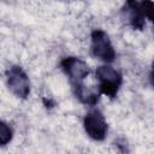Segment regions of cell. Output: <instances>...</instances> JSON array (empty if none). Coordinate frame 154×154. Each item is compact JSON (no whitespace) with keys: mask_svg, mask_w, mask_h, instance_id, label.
<instances>
[{"mask_svg":"<svg viewBox=\"0 0 154 154\" xmlns=\"http://www.w3.org/2000/svg\"><path fill=\"white\" fill-rule=\"evenodd\" d=\"M76 95L78 96V99L88 105H94L97 101V95H95L94 93H91L89 89H87L82 83L81 84H76Z\"/></svg>","mask_w":154,"mask_h":154,"instance_id":"6","label":"cell"},{"mask_svg":"<svg viewBox=\"0 0 154 154\" xmlns=\"http://www.w3.org/2000/svg\"><path fill=\"white\" fill-rule=\"evenodd\" d=\"M91 53L94 57L106 63H109L116 58L113 46L105 31L95 30L91 34Z\"/></svg>","mask_w":154,"mask_h":154,"instance_id":"2","label":"cell"},{"mask_svg":"<svg viewBox=\"0 0 154 154\" xmlns=\"http://www.w3.org/2000/svg\"><path fill=\"white\" fill-rule=\"evenodd\" d=\"M96 77L100 82L101 93L111 97L117 94L118 88L122 83V76L119 75L118 71H116L112 66L108 65L99 66L96 69Z\"/></svg>","mask_w":154,"mask_h":154,"instance_id":"1","label":"cell"},{"mask_svg":"<svg viewBox=\"0 0 154 154\" xmlns=\"http://www.w3.org/2000/svg\"><path fill=\"white\" fill-rule=\"evenodd\" d=\"M12 140V130L11 128L0 120V146L7 144Z\"/></svg>","mask_w":154,"mask_h":154,"instance_id":"7","label":"cell"},{"mask_svg":"<svg viewBox=\"0 0 154 154\" xmlns=\"http://www.w3.org/2000/svg\"><path fill=\"white\" fill-rule=\"evenodd\" d=\"M7 84L11 91L18 97H26L30 91L29 79L25 72L20 67H12L7 72Z\"/></svg>","mask_w":154,"mask_h":154,"instance_id":"4","label":"cell"},{"mask_svg":"<svg viewBox=\"0 0 154 154\" xmlns=\"http://www.w3.org/2000/svg\"><path fill=\"white\" fill-rule=\"evenodd\" d=\"M83 124H84V130L90 138L95 141H102L106 137L107 124L103 116L99 111H93L88 113L84 118Z\"/></svg>","mask_w":154,"mask_h":154,"instance_id":"3","label":"cell"},{"mask_svg":"<svg viewBox=\"0 0 154 154\" xmlns=\"http://www.w3.org/2000/svg\"><path fill=\"white\" fill-rule=\"evenodd\" d=\"M61 66L65 73L69 76L70 81L73 83V85L81 84L82 81L89 75L88 65L78 58H73V57L65 58L61 61Z\"/></svg>","mask_w":154,"mask_h":154,"instance_id":"5","label":"cell"}]
</instances>
